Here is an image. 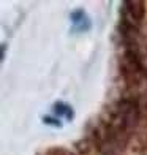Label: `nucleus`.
I'll list each match as a JSON object with an SVG mask.
<instances>
[{"label":"nucleus","instance_id":"obj_5","mask_svg":"<svg viewBox=\"0 0 147 155\" xmlns=\"http://www.w3.org/2000/svg\"><path fill=\"white\" fill-rule=\"evenodd\" d=\"M43 120H44V124H47V125H54V127H62V124L57 120V119H52V117H49V116H46V117H43Z\"/></svg>","mask_w":147,"mask_h":155},{"label":"nucleus","instance_id":"obj_3","mask_svg":"<svg viewBox=\"0 0 147 155\" xmlns=\"http://www.w3.org/2000/svg\"><path fill=\"white\" fill-rule=\"evenodd\" d=\"M54 112H55V114H59V116H65L68 120H71V119L74 117L71 106H68V104L62 103V101H59V103L54 104Z\"/></svg>","mask_w":147,"mask_h":155},{"label":"nucleus","instance_id":"obj_1","mask_svg":"<svg viewBox=\"0 0 147 155\" xmlns=\"http://www.w3.org/2000/svg\"><path fill=\"white\" fill-rule=\"evenodd\" d=\"M114 117L123 125V128L130 131L136 128V125L141 119V109H139V103L136 98L123 97L116 103L114 109Z\"/></svg>","mask_w":147,"mask_h":155},{"label":"nucleus","instance_id":"obj_6","mask_svg":"<svg viewBox=\"0 0 147 155\" xmlns=\"http://www.w3.org/2000/svg\"><path fill=\"white\" fill-rule=\"evenodd\" d=\"M3 52H5V45L0 46V60H2V57H3Z\"/></svg>","mask_w":147,"mask_h":155},{"label":"nucleus","instance_id":"obj_4","mask_svg":"<svg viewBox=\"0 0 147 155\" xmlns=\"http://www.w3.org/2000/svg\"><path fill=\"white\" fill-rule=\"evenodd\" d=\"M71 19H73V22H74L76 25H79L78 29L81 30V24H82V21H84V22L87 21V16H86V13H84L82 10H78V11L71 13Z\"/></svg>","mask_w":147,"mask_h":155},{"label":"nucleus","instance_id":"obj_2","mask_svg":"<svg viewBox=\"0 0 147 155\" xmlns=\"http://www.w3.org/2000/svg\"><path fill=\"white\" fill-rule=\"evenodd\" d=\"M122 18L131 21L133 24L139 25L144 21L145 16V3L141 2V0H135V2H123V10Z\"/></svg>","mask_w":147,"mask_h":155}]
</instances>
